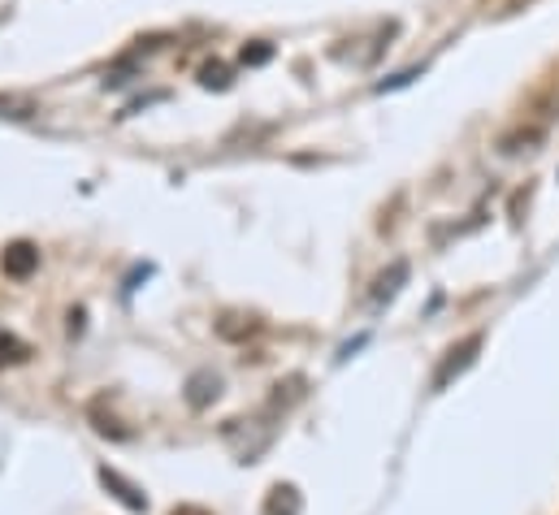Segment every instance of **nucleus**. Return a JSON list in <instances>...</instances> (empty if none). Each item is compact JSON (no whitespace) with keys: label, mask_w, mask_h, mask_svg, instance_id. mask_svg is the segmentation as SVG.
<instances>
[{"label":"nucleus","mask_w":559,"mask_h":515,"mask_svg":"<svg viewBox=\"0 0 559 515\" xmlns=\"http://www.w3.org/2000/svg\"><path fill=\"white\" fill-rule=\"evenodd\" d=\"M477 351H481V334H473V338H464L460 347H451L447 351V360L438 364V373H433V390H447L460 373H468L473 369V360H477Z\"/></svg>","instance_id":"obj_1"},{"label":"nucleus","mask_w":559,"mask_h":515,"mask_svg":"<svg viewBox=\"0 0 559 515\" xmlns=\"http://www.w3.org/2000/svg\"><path fill=\"white\" fill-rule=\"evenodd\" d=\"M35 268H39V248L26 243V239H17V243H9V248L0 252V273L13 277V282H26Z\"/></svg>","instance_id":"obj_2"},{"label":"nucleus","mask_w":559,"mask_h":515,"mask_svg":"<svg viewBox=\"0 0 559 515\" xmlns=\"http://www.w3.org/2000/svg\"><path fill=\"white\" fill-rule=\"evenodd\" d=\"M100 486L105 490H114V499L122 503V507H131V512H147V499H143L140 486H131L122 472H114V468H100Z\"/></svg>","instance_id":"obj_3"},{"label":"nucleus","mask_w":559,"mask_h":515,"mask_svg":"<svg viewBox=\"0 0 559 515\" xmlns=\"http://www.w3.org/2000/svg\"><path fill=\"white\" fill-rule=\"evenodd\" d=\"M408 282V264L404 260H395L386 273H378V282H373V290H369V303L373 308H382V303H391L395 295H400V286Z\"/></svg>","instance_id":"obj_4"},{"label":"nucleus","mask_w":559,"mask_h":515,"mask_svg":"<svg viewBox=\"0 0 559 515\" xmlns=\"http://www.w3.org/2000/svg\"><path fill=\"white\" fill-rule=\"evenodd\" d=\"M200 83H204V87L226 92V87H230V70H226L222 61H209V65H200Z\"/></svg>","instance_id":"obj_5"},{"label":"nucleus","mask_w":559,"mask_h":515,"mask_svg":"<svg viewBox=\"0 0 559 515\" xmlns=\"http://www.w3.org/2000/svg\"><path fill=\"white\" fill-rule=\"evenodd\" d=\"M270 57H274V48H270L265 39H257L252 48H243V65H265Z\"/></svg>","instance_id":"obj_6"},{"label":"nucleus","mask_w":559,"mask_h":515,"mask_svg":"<svg viewBox=\"0 0 559 515\" xmlns=\"http://www.w3.org/2000/svg\"><path fill=\"white\" fill-rule=\"evenodd\" d=\"M413 79H420V70H404V74H395V79H386V83H378V92H395V87H408Z\"/></svg>","instance_id":"obj_7"},{"label":"nucleus","mask_w":559,"mask_h":515,"mask_svg":"<svg viewBox=\"0 0 559 515\" xmlns=\"http://www.w3.org/2000/svg\"><path fill=\"white\" fill-rule=\"evenodd\" d=\"M169 515H213V512H204V507H195V503H182V507H174Z\"/></svg>","instance_id":"obj_8"}]
</instances>
